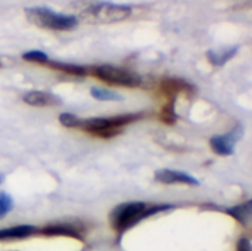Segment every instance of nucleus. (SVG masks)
Returning <instances> with one entry per match:
<instances>
[{
  "label": "nucleus",
  "mask_w": 252,
  "mask_h": 251,
  "mask_svg": "<svg viewBox=\"0 0 252 251\" xmlns=\"http://www.w3.org/2000/svg\"><path fill=\"white\" fill-rule=\"evenodd\" d=\"M238 251H251V241L248 238H242L238 243Z\"/></svg>",
  "instance_id": "20"
},
{
  "label": "nucleus",
  "mask_w": 252,
  "mask_h": 251,
  "mask_svg": "<svg viewBox=\"0 0 252 251\" xmlns=\"http://www.w3.org/2000/svg\"><path fill=\"white\" fill-rule=\"evenodd\" d=\"M22 59L30 61V62H37V64H46L49 62V58L44 52L41 50H30L22 55Z\"/></svg>",
  "instance_id": "17"
},
{
  "label": "nucleus",
  "mask_w": 252,
  "mask_h": 251,
  "mask_svg": "<svg viewBox=\"0 0 252 251\" xmlns=\"http://www.w3.org/2000/svg\"><path fill=\"white\" fill-rule=\"evenodd\" d=\"M12 209H13V200H12V197L7 192L1 191L0 192V219L4 217L6 215H9L12 212Z\"/></svg>",
  "instance_id": "16"
},
{
  "label": "nucleus",
  "mask_w": 252,
  "mask_h": 251,
  "mask_svg": "<svg viewBox=\"0 0 252 251\" xmlns=\"http://www.w3.org/2000/svg\"><path fill=\"white\" fill-rule=\"evenodd\" d=\"M251 212H252V201H247V203H245V204H242V206H236V207L229 209V210H227V215L233 216L238 222L245 223V222L250 219Z\"/></svg>",
  "instance_id": "10"
},
{
  "label": "nucleus",
  "mask_w": 252,
  "mask_h": 251,
  "mask_svg": "<svg viewBox=\"0 0 252 251\" xmlns=\"http://www.w3.org/2000/svg\"><path fill=\"white\" fill-rule=\"evenodd\" d=\"M155 180L161 183H185V185H193L198 186L199 180L189 173L179 172V170H170V169H162L155 172Z\"/></svg>",
  "instance_id": "7"
},
{
  "label": "nucleus",
  "mask_w": 252,
  "mask_h": 251,
  "mask_svg": "<svg viewBox=\"0 0 252 251\" xmlns=\"http://www.w3.org/2000/svg\"><path fill=\"white\" fill-rule=\"evenodd\" d=\"M185 86L188 87V84H186L185 81L177 80V78H167V80H164V81H162V84H161L162 90H164L165 93H168V95H174V93H177V92H179V90H182Z\"/></svg>",
  "instance_id": "15"
},
{
  "label": "nucleus",
  "mask_w": 252,
  "mask_h": 251,
  "mask_svg": "<svg viewBox=\"0 0 252 251\" xmlns=\"http://www.w3.org/2000/svg\"><path fill=\"white\" fill-rule=\"evenodd\" d=\"M59 121H61V124L65 126V127H80V123H81V120H80L77 115L71 114V112H63V114H61V115H59Z\"/></svg>",
  "instance_id": "19"
},
{
  "label": "nucleus",
  "mask_w": 252,
  "mask_h": 251,
  "mask_svg": "<svg viewBox=\"0 0 252 251\" xmlns=\"http://www.w3.org/2000/svg\"><path fill=\"white\" fill-rule=\"evenodd\" d=\"M25 15L30 22L40 28L65 31L72 30L78 25V19L74 15H63L50 10L49 7H27Z\"/></svg>",
  "instance_id": "2"
},
{
  "label": "nucleus",
  "mask_w": 252,
  "mask_h": 251,
  "mask_svg": "<svg viewBox=\"0 0 252 251\" xmlns=\"http://www.w3.org/2000/svg\"><path fill=\"white\" fill-rule=\"evenodd\" d=\"M238 52V47H233V49H230V50H226L223 55L221 53H216L214 50H208V53H207V56H208V59H210V62L211 64H214V65H224L230 58H233V55Z\"/></svg>",
  "instance_id": "12"
},
{
  "label": "nucleus",
  "mask_w": 252,
  "mask_h": 251,
  "mask_svg": "<svg viewBox=\"0 0 252 251\" xmlns=\"http://www.w3.org/2000/svg\"><path fill=\"white\" fill-rule=\"evenodd\" d=\"M49 65L53 68H58L61 71H65L72 75H86L87 70L81 65H72V64H65V62H56V61H49Z\"/></svg>",
  "instance_id": "11"
},
{
  "label": "nucleus",
  "mask_w": 252,
  "mask_h": 251,
  "mask_svg": "<svg viewBox=\"0 0 252 251\" xmlns=\"http://www.w3.org/2000/svg\"><path fill=\"white\" fill-rule=\"evenodd\" d=\"M92 96L97 101H121L123 96L118 95L114 90H108V89H99V87H93L92 89Z\"/></svg>",
  "instance_id": "14"
},
{
  "label": "nucleus",
  "mask_w": 252,
  "mask_h": 251,
  "mask_svg": "<svg viewBox=\"0 0 252 251\" xmlns=\"http://www.w3.org/2000/svg\"><path fill=\"white\" fill-rule=\"evenodd\" d=\"M167 209H171V207L170 206L146 207L145 203H139V201L126 203V204H121L114 209V212L111 213V223L118 232H124L128 228L139 223L142 219L149 217V216H152L158 212L167 210Z\"/></svg>",
  "instance_id": "1"
},
{
  "label": "nucleus",
  "mask_w": 252,
  "mask_h": 251,
  "mask_svg": "<svg viewBox=\"0 0 252 251\" xmlns=\"http://www.w3.org/2000/svg\"><path fill=\"white\" fill-rule=\"evenodd\" d=\"M44 235H68V237H74V238H80V235L77 234L75 229L69 228V226H62V225H55V226H47L41 231Z\"/></svg>",
  "instance_id": "13"
},
{
  "label": "nucleus",
  "mask_w": 252,
  "mask_h": 251,
  "mask_svg": "<svg viewBox=\"0 0 252 251\" xmlns=\"http://www.w3.org/2000/svg\"><path fill=\"white\" fill-rule=\"evenodd\" d=\"M3 180H4V175H3V173H0V183H1Z\"/></svg>",
  "instance_id": "21"
},
{
  "label": "nucleus",
  "mask_w": 252,
  "mask_h": 251,
  "mask_svg": "<svg viewBox=\"0 0 252 251\" xmlns=\"http://www.w3.org/2000/svg\"><path fill=\"white\" fill-rule=\"evenodd\" d=\"M80 127H83L87 133H92L100 138H112L121 132V129L112 124L111 117H94V118L81 120Z\"/></svg>",
  "instance_id": "4"
},
{
  "label": "nucleus",
  "mask_w": 252,
  "mask_h": 251,
  "mask_svg": "<svg viewBox=\"0 0 252 251\" xmlns=\"http://www.w3.org/2000/svg\"><path fill=\"white\" fill-rule=\"evenodd\" d=\"M35 232H37V228L32 226V225H19V226L0 229V241H4V240H22V238L31 237Z\"/></svg>",
  "instance_id": "9"
},
{
  "label": "nucleus",
  "mask_w": 252,
  "mask_h": 251,
  "mask_svg": "<svg viewBox=\"0 0 252 251\" xmlns=\"http://www.w3.org/2000/svg\"><path fill=\"white\" fill-rule=\"evenodd\" d=\"M90 15L99 21L103 22H114V21H121L124 18H127L131 13V7L130 6H118V4H97L90 7Z\"/></svg>",
  "instance_id": "5"
},
{
  "label": "nucleus",
  "mask_w": 252,
  "mask_h": 251,
  "mask_svg": "<svg viewBox=\"0 0 252 251\" xmlns=\"http://www.w3.org/2000/svg\"><path fill=\"white\" fill-rule=\"evenodd\" d=\"M24 102L32 107H49V105H59L61 99L52 93L40 92V90H32L24 95Z\"/></svg>",
  "instance_id": "8"
},
{
  "label": "nucleus",
  "mask_w": 252,
  "mask_h": 251,
  "mask_svg": "<svg viewBox=\"0 0 252 251\" xmlns=\"http://www.w3.org/2000/svg\"><path fill=\"white\" fill-rule=\"evenodd\" d=\"M93 72L100 80H103V81H106L109 84H115V86L137 87L140 84V81H142V78L137 74L130 72V71L123 70V68H117L114 65H99V67H94Z\"/></svg>",
  "instance_id": "3"
},
{
  "label": "nucleus",
  "mask_w": 252,
  "mask_h": 251,
  "mask_svg": "<svg viewBox=\"0 0 252 251\" xmlns=\"http://www.w3.org/2000/svg\"><path fill=\"white\" fill-rule=\"evenodd\" d=\"M161 120L167 124H173L176 121V111H174V98L171 99V102H168L162 112H161Z\"/></svg>",
  "instance_id": "18"
},
{
  "label": "nucleus",
  "mask_w": 252,
  "mask_h": 251,
  "mask_svg": "<svg viewBox=\"0 0 252 251\" xmlns=\"http://www.w3.org/2000/svg\"><path fill=\"white\" fill-rule=\"evenodd\" d=\"M241 136H242V127L239 126L227 135L213 136L210 139V146L216 154L227 157L235 152V146H236L238 141L241 139Z\"/></svg>",
  "instance_id": "6"
}]
</instances>
